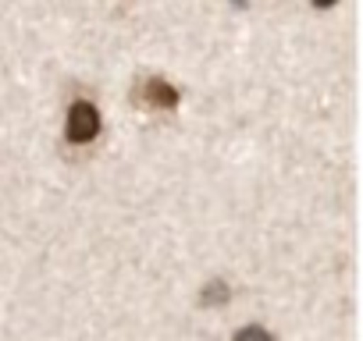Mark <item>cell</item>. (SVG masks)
Segmentation results:
<instances>
[{
    "instance_id": "obj_1",
    "label": "cell",
    "mask_w": 363,
    "mask_h": 341,
    "mask_svg": "<svg viewBox=\"0 0 363 341\" xmlns=\"http://www.w3.org/2000/svg\"><path fill=\"white\" fill-rule=\"evenodd\" d=\"M65 135H68V142H75V146L93 142V139L100 135V110H96L89 100H75V103L68 107Z\"/></svg>"
},
{
    "instance_id": "obj_2",
    "label": "cell",
    "mask_w": 363,
    "mask_h": 341,
    "mask_svg": "<svg viewBox=\"0 0 363 341\" xmlns=\"http://www.w3.org/2000/svg\"><path fill=\"white\" fill-rule=\"evenodd\" d=\"M143 96H146V103H153L160 110H174L178 107V89L171 82H164V79H150L143 86Z\"/></svg>"
},
{
    "instance_id": "obj_3",
    "label": "cell",
    "mask_w": 363,
    "mask_h": 341,
    "mask_svg": "<svg viewBox=\"0 0 363 341\" xmlns=\"http://www.w3.org/2000/svg\"><path fill=\"white\" fill-rule=\"evenodd\" d=\"M228 295H232V288H228L225 281H211V284L203 288V295H200V306H225Z\"/></svg>"
},
{
    "instance_id": "obj_4",
    "label": "cell",
    "mask_w": 363,
    "mask_h": 341,
    "mask_svg": "<svg viewBox=\"0 0 363 341\" xmlns=\"http://www.w3.org/2000/svg\"><path fill=\"white\" fill-rule=\"evenodd\" d=\"M232 341H274V334L267 327H260V323H250V327H239Z\"/></svg>"
}]
</instances>
